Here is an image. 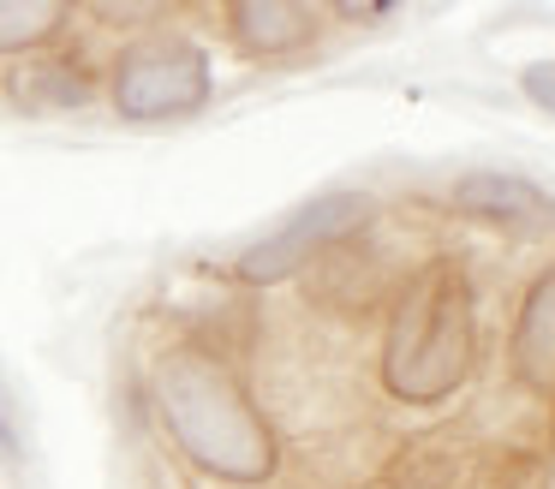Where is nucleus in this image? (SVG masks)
Instances as JSON below:
<instances>
[{"label": "nucleus", "mask_w": 555, "mask_h": 489, "mask_svg": "<svg viewBox=\"0 0 555 489\" xmlns=\"http://www.w3.org/2000/svg\"><path fill=\"white\" fill-rule=\"evenodd\" d=\"M156 406L168 436L204 472L228 477V484H257V477L275 472V436L251 406V394L240 388V376L216 352L173 346L156 364Z\"/></svg>", "instance_id": "1"}, {"label": "nucleus", "mask_w": 555, "mask_h": 489, "mask_svg": "<svg viewBox=\"0 0 555 489\" xmlns=\"http://www.w3.org/2000/svg\"><path fill=\"white\" fill-rule=\"evenodd\" d=\"M383 376L412 406L442 400L472 376V286L454 262H430L400 293L383 346Z\"/></svg>", "instance_id": "2"}, {"label": "nucleus", "mask_w": 555, "mask_h": 489, "mask_svg": "<svg viewBox=\"0 0 555 489\" xmlns=\"http://www.w3.org/2000/svg\"><path fill=\"white\" fill-rule=\"evenodd\" d=\"M209 60L192 42H138L114 66V102L126 119H173L204 107Z\"/></svg>", "instance_id": "3"}, {"label": "nucleus", "mask_w": 555, "mask_h": 489, "mask_svg": "<svg viewBox=\"0 0 555 489\" xmlns=\"http://www.w3.org/2000/svg\"><path fill=\"white\" fill-rule=\"evenodd\" d=\"M364 221H371V197H359V191L317 197L311 209H299L275 239H263V245L245 250V257H240V274H245V281H257V286H263V281H281V274L305 269L317 250H328V245H340L347 233H359Z\"/></svg>", "instance_id": "4"}, {"label": "nucleus", "mask_w": 555, "mask_h": 489, "mask_svg": "<svg viewBox=\"0 0 555 489\" xmlns=\"http://www.w3.org/2000/svg\"><path fill=\"white\" fill-rule=\"evenodd\" d=\"M454 203L466 215H478V221H495V227H550L555 221L550 197H543L538 185H526V179H507V173L466 179V185L454 191Z\"/></svg>", "instance_id": "5"}, {"label": "nucleus", "mask_w": 555, "mask_h": 489, "mask_svg": "<svg viewBox=\"0 0 555 489\" xmlns=\"http://www.w3.org/2000/svg\"><path fill=\"white\" fill-rule=\"evenodd\" d=\"M514 364L531 388H555V269H543L538 281H531L526 305H519Z\"/></svg>", "instance_id": "6"}, {"label": "nucleus", "mask_w": 555, "mask_h": 489, "mask_svg": "<svg viewBox=\"0 0 555 489\" xmlns=\"http://www.w3.org/2000/svg\"><path fill=\"white\" fill-rule=\"evenodd\" d=\"M233 30H240L245 48H257V54H281V48H299L317 36V7H299V0H240V7L228 12Z\"/></svg>", "instance_id": "7"}, {"label": "nucleus", "mask_w": 555, "mask_h": 489, "mask_svg": "<svg viewBox=\"0 0 555 489\" xmlns=\"http://www.w3.org/2000/svg\"><path fill=\"white\" fill-rule=\"evenodd\" d=\"M61 24H66V7H54V0H0V54L49 42Z\"/></svg>", "instance_id": "8"}, {"label": "nucleus", "mask_w": 555, "mask_h": 489, "mask_svg": "<svg viewBox=\"0 0 555 489\" xmlns=\"http://www.w3.org/2000/svg\"><path fill=\"white\" fill-rule=\"evenodd\" d=\"M13 95L25 107H78L90 95V83H85V72L78 66H25V72H13Z\"/></svg>", "instance_id": "9"}, {"label": "nucleus", "mask_w": 555, "mask_h": 489, "mask_svg": "<svg viewBox=\"0 0 555 489\" xmlns=\"http://www.w3.org/2000/svg\"><path fill=\"white\" fill-rule=\"evenodd\" d=\"M526 95L555 114V66H531V72H526Z\"/></svg>", "instance_id": "10"}]
</instances>
